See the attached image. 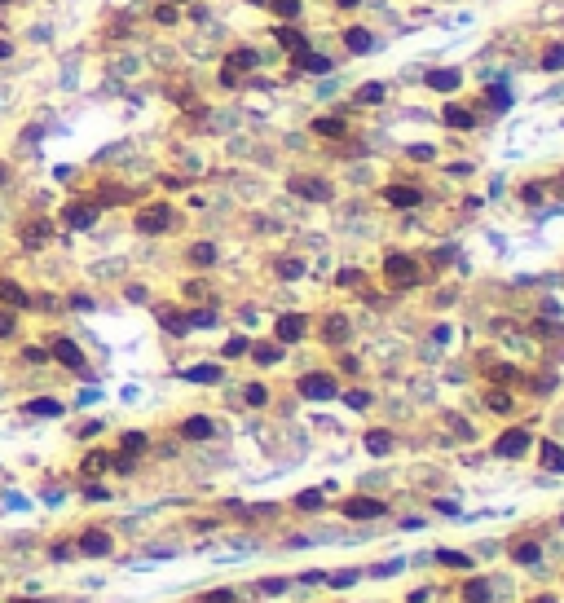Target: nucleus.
<instances>
[{
    "mask_svg": "<svg viewBox=\"0 0 564 603\" xmlns=\"http://www.w3.org/2000/svg\"><path fill=\"white\" fill-rule=\"evenodd\" d=\"M62 225H66V229H93V225H97V203H89V198L66 203V207H62Z\"/></svg>",
    "mask_w": 564,
    "mask_h": 603,
    "instance_id": "obj_1",
    "label": "nucleus"
},
{
    "mask_svg": "<svg viewBox=\"0 0 564 603\" xmlns=\"http://www.w3.org/2000/svg\"><path fill=\"white\" fill-rule=\"evenodd\" d=\"M172 225V207L168 203H150L137 212V233H163Z\"/></svg>",
    "mask_w": 564,
    "mask_h": 603,
    "instance_id": "obj_2",
    "label": "nucleus"
},
{
    "mask_svg": "<svg viewBox=\"0 0 564 603\" xmlns=\"http://www.w3.org/2000/svg\"><path fill=\"white\" fill-rule=\"evenodd\" d=\"M383 278L397 282V286H415L419 282V265L410 255H388V260H383Z\"/></svg>",
    "mask_w": 564,
    "mask_h": 603,
    "instance_id": "obj_3",
    "label": "nucleus"
},
{
    "mask_svg": "<svg viewBox=\"0 0 564 603\" xmlns=\"http://www.w3.org/2000/svg\"><path fill=\"white\" fill-rule=\"evenodd\" d=\"M111 533L106 529H84L80 533V542H75V550H80V555H89V559H106L111 555Z\"/></svg>",
    "mask_w": 564,
    "mask_h": 603,
    "instance_id": "obj_4",
    "label": "nucleus"
},
{
    "mask_svg": "<svg viewBox=\"0 0 564 603\" xmlns=\"http://www.w3.org/2000/svg\"><path fill=\"white\" fill-rule=\"evenodd\" d=\"M529 427H511V432H503L498 440H494V454L498 458H520V454H529Z\"/></svg>",
    "mask_w": 564,
    "mask_h": 603,
    "instance_id": "obj_5",
    "label": "nucleus"
},
{
    "mask_svg": "<svg viewBox=\"0 0 564 603\" xmlns=\"http://www.w3.org/2000/svg\"><path fill=\"white\" fill-rule=\"evenodd\" d=\"M300 397L304 401H331L336 397V379L331 375H304L300 379Z\"/></svg>",
    "mask_w": 564,
    "mask_h": 603,
    "instance_id": "obj_6",
    "label": "nucleus"
},
{
    "mask_svg": "<svg viewBox=\"0 0 564 603\" xmlns=\"http://www.w3.org/2000/svg\"><path fill=\"white\" fill-rule=\"evenodd\" d=\"M49 357L62 361L66 370H84V353H80V344H75V339H54V344H49Z\"/></svg>",
    "mask_w": 564,
    "mask_h": 603,
    "instance_id": "obj_7",
    "label": "nucleus"
},
{
    "mask_svg": "<svg viewBox=\"0 0 564 603\" xmlns=\"http://www.w3.org/2000/svg\"><path fill=\"white\" fill-rule=\"evenodd\" d=\"M304 330H309V322H304L300 313H282V318L273 322L278 344H296V339H304Z\"/></svg>",
    "mask_w": 564,
    "mask_h": 603,
    "instance_id": "obj_8",
    "label": "nucleus"
},
{
    "mask_svg": "<svg viewBox=\"0 0 564 603\" xmlns=\"http://www.w3.org/2000/svg\"><path fill=\"white\" fill-rule=\"evenodd\" d=\"M383 511H388V507H383L379 497H348V502H344V515L348 520H379Z\"/></svg>",
    "mask_w": 564,
    "mask_h": 603,
    "instance_id": "obj_9",
    "label": "nucleus"
},
{
    "mask_svg": "<svg viewBox=\"0 0 564 603\" xmlns=\"http://www.w3.org/2000/svg\"><path fill=\"white\" fill-rule=\"evenodd\" d=\"M256 62H261V58H256L251 49H234V54H229V66L221 71V80H225V84H238V75H243V71H251Z\"/></svg>",
    "mask_w": 564,
    "mask_h": 603,
    "instance_id": "obj_10",
    "label": "nucleus"
},
{
    "mask_svg": "<svg viewBox=\"0 0 564 603\" xmlns=\"http://www.w3.org/2000/svg\"><path fill=\"white\" fill-rule=\"evenodd\" d=\"M383 203H388V207H401V212H410V207L423 203V194H419L415 186H388V190H383Z\"/></svg>",
    "mask_w": 564,
    "mask_h": 603,
    "instance_id": "obj_11",
    "label": "nucleus"
},
{
    "mask_svg": "<svg viewBox=\"0 0 564 603\" xmlns=\"http://www.w3.org/2000/svg\"><path fill=\"white\" fill-rule=\"evenodd\" d=\"M0 304H5V308H27V304H31V295L22 291V286H18L14 278H0Z\"/></svg>",
    "mask_w": 564,
    "mask_h": 603,
    "instance_id": "obj_12",
    "label": "nucleus"
},
{
    "mask_svg": "<svg viewBox=\"0 0 564 603\" xmlns=\"http://www.w3.org/2000/svg\"><path fill=\"white\" fill-rule=\"evenodd\" d=\"M49 238H54V225H49V221H31V225H22V243H27V247H44Z\"/></svg>",
    "mask_w": 564,
    "mask_h": 603,
    "instance_id": "obj_13",
    "label": "nucleus"
},
{
    "mask_svg": "<svg viewBox=\"0 0 564 603\" xmlns=\"http://www.w3.org/2000/svg\"><path fill=\"white\" fill-rule=\"evenodd\" d=\"M291 190H296L300 198H331V186H326V181H309V176H296Z\"/></svg>",
    "mask_w": 564,
    "mask_h": 603,
    "instance_id": "obj_14",
    "label": "nucleus"
},
{
    "mask_svg": "<svg viewBox=\"0 0 564 603\" xmlns=\"http://www.w3.org/2000/svg\"><path fill=\"white\" fill-rule=\"evenodd\" d=\"M22 414H31V418H58V414H62V401H54V397H36V401L22 405Z\"/></svg>",
    "mask_w": 564,
    "mask_h": 603,
    "instance_id": "obj_15",
    "label": "nucleus"
},
{
    "mask_svg": "<svg viewBox=\"0 0 564 603\" xmlns=\"http://www.w3.org/2000/svg\"><path fill=\"white\" fill-rule=\"evenodd\" d=\"M296 66H300V71H313V75H326V71H331V58H326V54H313V49H304V54H296Z\"/></svg>",
    "mask_w": 564,
    "mask_h": 603,
    "instance_id": "obj_16",
    "label": "nucleus"
},
{
    "mask_svg": "<svg viewBox=\"0 0 564 603\" xmlns=\"http://www.w3.org/2000/svg\"><path fill=\"white\" fill-rule=\"evenodd\" d=\"M181 436H186V440H208V436H212V418H203V414L186 418V423H181Z\"/></svg>",
    "mask_w": 564,
    "mask_h": 603,
    "instance_id": "obj_17",
    "label": "nucleus"
},
{
    "mask_svg": "<svg viewBox=\"0 0 564 603\" xmlns=\"http://www.w3.org/2000/svg\"><path fill=\"white\" fill-rule=\"evenodd\" d=\"M485 106H490L494 115L511 111V93H507V84H490V88H485Z\"/></svg>",
    "mask_w": 564,
    "mask_h": 603,
    "instance_id": "obj_18",
    "label": "nucleus"
},
{
    "mask_svg": "<svg viewBox=\"0 0 564 603\" xmlns=\"http://www.w3.org/2000/svg\"><path fill=\"white\" fill-rule=\"evenodd\" d=\"M221 365H212V361H203V365H190V370H186V379L190 383H221Z\"/></svg>",
    "mask_w": 564,
    "mask_h": 603,
    "instance_id": "obj_19",
    "label": "nucleus"
},
{
    "mask_svg": "<svg viewBox=\"0 0 564 603\" xmlns=\"http://www.w3.org/2000/svg\"><path fill=\"white\" fill-rule=\"evenodd\" d=\"M344 44H348V54H366V49L375 44V36H371L366 27H348V31H344Z\"/></svg>",
    "mask_w": 564,
    "mask_h": 603,
    "instance_id": "obj_20",
    "label": "nucleus"
},
{
    "mask_svg": "<svg viewBox=\"0 0 564 603\" xmlns=\"http://www.w3.org/2000/svg\"><path fill=\"white\" fill-rule=\"evenodd\" d=\"M273 36H278L282 49H291V54H304V49H309V40H304L296 27H273Z\"/></svg>",
    "mask_w": 564,
    "mask_h": 603,
    "instance_id": "obj_21",
    "label": "nucleus"
},
{
    "mask_svg": "<svg viewBox=\"0 0 564 603\" xmlns=\"http://www.w3.org/2000/svg\"><path fill=\"white\" fill-rule=\"evenodd\" d=\"M393 450V436L383 432V427H375V432H366V454H375V458H383Z\"/></svg>",
    "mask_w": 564,
    "mask_h": 603,
    "instance_id": "obj_22",
    "label": "nucleus"
},
{
    "mask_svg": "<svg viewBox=\"0 0 564 603\" xmlns=\"http://www.w3.org/2000/svg\"><path fill=\"white\" fill-rule=\"evenodd\" d=\"M146 445H150V436H146V432H124L119 450H124L128 458H137V454H146Z\"/></svg>",
    "mask_w": 564,
    "mask_h": 603,
    "instance_id": "obj_23",
    "label": "nucleus"
},
{
    "mask_svg": "<svg viewBox=\"0 0 564 603\" xmlns=\"http://www.w3.org/2000/svg\"><path fill=\"white\" fill-rule=\"evenodd\" d=\"M428 88H437V93H454V88H458V71H432V75H428Z\"/></svg>",
    "mask_w": 564,
    "mask_h": 603,
    "instance_id": "obj_24",
    "label": "nucleus"
},
{
    "mask_svg": "<svg viewBox=\"0 0 564 603\" xmlns=\"http://www.w3.org/2000/svg\"><path fill=\"white\" fill-rule=\"evenodd\" d=\"M445 123H450V128H476V115L450 101V106H445Z\"/></svg>",
    "mask_w": 564,
    "mask_h": 603,
    "instance_id": "obj_25",
    "label": "nucleus"
},
{
    "mask_svg": "<svg viewBox=\"0 0 564 603\" xmlns=\"http://www.w3.org/2000/svg\"><path fill=\"white\" fill-rule=\"evenodd\" d=\"M543 467L547 471H564V450H560V445L543 440Z\"/></svg>",
    "mask_w": 564,
    "mask_h": 603,
    "instance_id": "obj_26",
    "label": "nucleus"
},
{
    "mask_svg": "<svg viewBox=\"0 0 564 603\" xmlns=\"http://www.w3.org/2000/svg\"><path fill=\"white\" fill-rule=\"evenodd\" d=\"M313 133L318 137H344L348 128H344V119H313Z\"/></svg>",
    "mask_w": 564,
    "mask_h": 603,
    "instance_id": "obj_27",
    "label": "nucleus"
},
{
    "mask_svg": "<svg viewBox=\"0 0 564 603\" xmlns=\"http://www.w3.org/2000/svg\"><path fill=\"white\" fill-rule=\"evenodd\" d=\"M322 502H326L322 489H304V493H296V507H300V511H322Z\"/></svg>",
    "mask_w": 564,
    "mask_h": 603,
    "instance_id": "obj_28",
    "label": "nucleus"
},
{
    "mask_svg": "<svg viewBox=\"0 0 564 603\" xmlns=\"http://www.w3.org/2000/svg\"><path fill=\"white\" fill-rule=\"evenodd\" d=\"M159 322H163L172 335H186V330H190V322L181 318V313H172V308H159Z\"/></svg>",
    "mask_w": 564,
    "mask_h": 603,
    "instance_id": "obj_29",
    "label": "nucleus"
},
{
    "mask_svg": "<svg viewBox=\"0 0 564 603\" xmlns=\"http://www.w3.org/2000/svg\"><path fill=\"white\" fill-rule=\"evenodd\" d=\"M485 405H490L494 414H507L511 410V397H507L503 387H490V392H485Z\"/></svg>",
    "mask_w": 564,
    "mask_h": 603,
    "instance_id": "obj_30",
    "label": "nucleus"
},
{
    "mask_svg": "<svg viewBox=\"0 0 564 603\" xmlns=\"http://www.w3.org/2000/svg\"><path fill=\"white\" fill-rule=\"evenodd\" d=\"M357 101H362V106H375V101H383V84H379V80L362 84V88H357Z\"/></svg>",
    "mask_w": 564,
    "mask_h": 603,
    "instance_id": "obj_31",
    "label": "nucleus"
},
{
    "mask_svg": "<svg viewBox=\"0 0 564 603\" xmlns=\"http://www.w3.org/2000/svg\"><path fill=\"white\" fill-rule=\"evenodd\" d=\"M463 599L468 603H485V599H490V582H480V577H476V582H468L463 586Z\"/></svg>",
    "mask_w": 564,
    "mask_h": 603,
    "instance_id": "obj_32",
    "label": "nucleus"
},
{
    "mask_svg": "<svg viewBox=\"0 0 564 603\" xmlns=\"http://www.w3.org/2000/svg\"><path fill=\"white\" fill-rule=\"evenodd\" d=\"M511 555H516V564H538V559H543V550H538V542H520Z\"/></svg>",
    "mask_w": 564,
    "mask_h": 603,
    "instance_id": "obj_33",
    "label": "nucleus"
},
{
    "mask_svg": "<svg viewBox=\"0 0 564 603\" xmlns=\"http://www.w3.org/2000/svg\"><path fill=\"white\" fill-rule=\"evenodd\" d=\"M106 467H111V454H101V450H97V454H89V458H84V467H80V471H84V476H97V471H106Z\"/></svg>",
    "mask_w": 564,
    "mask_h": 603,
    "instance_id": "obj_34",
    "label": "nucleus"
},
{
    "mask_svg": "<svg viewBox=\"0 0 564 603\" xmlns=\"http://www.w3.org/2000/svg\"><path fill=\"white\" fill-rule=\"evenodd\" d=\"M543 71H564V44H551L543 54Z\"/></svg>",
    "mask_w": 564,
    "mask_h": 603,
    "instance_id": "obj_35",
    "label": "nucleus"
},
{
    "mask_svg": "<svg viewBox=\"0 0 564 603\" xmlns=\"http://www.w3.org/2000/svg\"><path fill=\"white\" fill-rule=\"evenodd\" d=\"M190 260H194V265H212V260H216V247H212V243H194V247H190Z\"/></svg>",
    "mask_w": 564,
    "mask_h": 603,
    "instance_id": "obj_36",
    "label": "nucleus"
},
{
    "mask_svg": "<svg viewBox=\"0 0 564 603\" xmlns=\"http://www.w3.org/2000/svg\"><path fill=\"white\" fill-rule=\"evenodd\" d=\"M344 335H348V322L340 318V313H336V318H326V339H331V344H340Z\"/></svg>",
    "mask_w": 564,
    "mask_h": 603,
    "instance_id": "obj_37",
    "label": "nucleus"
},
{
    "mask_svg": "<svg viewBox=\"0 0 564 603\" xmlns=\"http://www.w3.org/2000/svg\"><path fill=\"white\" fill-rule=\"evenodd\" d=\"M445 568H472V559L463 555V550H441V555H437Z\"/></svg>",
    "mask_w": 564,
    "mask_h": 603,
    "instance_id": "obj_38",
    "label": "nucleus"
},
{
    "mask_svg": "<svg viewBox=\"0 0 564 603\" xmlns=\"http://www.w3.org/2000/svg\"><path fill=\"white\" fill-rule=\"evenodd\" d=\"M251 357H256V361H261V365H273V361H278L282 353H278L273 344H256V348H251Z\"/></svg>",
    "mask_w": 564,
    "mask_h": 603,
    "instance_id": "obj_39",
    "label": "nucleus"
},
{
    "mask_svg": "<svg viewBox=\"0 0 564 603\" xmlns=\"http://www.w3.org/2000/svg\"><path fill=\"white\" fill-rule=\"evenodd\" d=\"M18 330V318H14V308H0V339H9Z\"/></svg>",
    "mask_w": 564,
    "mask_h": 603,
    "instance_id": "obj_40",
    "label": "nucleus"
},
{
    "mask_svg": "<svg viewBox=\"0 0 564 603\" xmlns=\"http://www.w3.org/2000/svg\"><path fill=\"white\" fill-rule=\"evenodd\" d=\"M194 603H234V590H208V594H198Z\"/></svg>",
    "mask_w": 564,
    "mask_h": 603,
    "instance_id": "obj_41",
    "label": "nucleus"
},
{
    "mask_svg": "<svg viewBox=\"0 0 564 603\" xmlns=\"http://www.w3.org/2000/svg\"><path fill=\"white\" fill-rule=\"evenodd\" d=\"M278 273L287 278V282H296V278L304 273V265H300V260H282V265H278Z\"/></svg>",
    "mask_w": 564,
    "mask_h": 603,
    "instance_id": "obj_42",
    "label": "nucleus"
},
{
    "mask_svg": "<svg viewBox=\"0 0 564 603\" xmlns=\"http://www.w3.org/2000/svg\"><path fill=\"white\" fill-rule=\"evenodd\" d=\"M269 5H273L282 18H296V14H300V0H269Z\"/></svg>",
    "mask_w": 564,
    "mask_h": 603,
    "instance_id": "obj_43",
    "label": "nucleus"
},
{
    "mask_svg": "<svg viewBox=\"0 0 564 603\" xmlns=\"http://www.w3.org/2000/svg\"><path fill=\"white\" fill-rule=\"evenodd\" d=\"M186 322H190V326H212V322H216V313H212V308H198V313H190Z\"/></svg>",
    "mask_w": 564,
    "mask_h": 603,
    "instance_id": "obj_44",
    "label": "nucleus"
},
{
    "mask_svg": "<svg viewBox=\"0 0 564 603\" xmlns=\"http://www.w3.org/2000/svg\"><path fill=\"white\" fill-rule=\"evenodd\" d=\"M247 348H251L247 339H243V335H234V339H229V344H225V357H243Z\"/></svg>",
    "mask_w": 564,
    "mask_h": 603,
    "instance_id": "obj_45",
    "label": "nucleus"
},
{
    "mask_svg": "<svg viewBox=\"0 0 564 603\" xmlns=\"http://www.w3.org/2000/svg\"><path fill=\"white\" fill-rule=\"evenodd\" d=\"M265 401H269V392H265L261 383H251V387H247V405H265Z\"/></svg>",
    "mask_w": 564,
    "mask_h": 603,
    "instance_id": "obj_46",
    "label": "nucleus"
},
{
    "mask_svg": "<svg viewBox=\"0 0 564 603\" xmlns=\"http://www.w3.org/2000/svg\"><path fill=\"white\" fill-rule=\"evenodd\" d=\"M344 405H353V410H366V405H371V392H348V397H344Z\"/></svg>",
    "mask_w": 564,
    "mask_h": 603,
    "instance_id": "obj_47",
    "label": "nucleus"
},
{
    "mask_svg": "<svg viewBox=\"0 0 564 603\" xmlns=\"http://www.w3.org/2000/svg\"><path fill=\"white\" fill-rule=\"evenodd\" d=\"M261 590H265V594H282V590H287V582H282V577H265Z\"/></svg>",
    "mask_w": 564,
    "mask_h": 603,
    "instance_id": "obj_48",
    "label": "nucleus"
},
{
    "mask_svg": "<svg viewBox=\"0 0 564 603\" xmlns=\"http://www.w3.org/2000/svg\"><path fill=\"white\" fill-rule=\"evenodd\" d=\"M357 582V568L353 572H336V577H326V586H353Z\"/></svg>",
    "mask_w": 564,
    "mask_h": 603,
    "instance_id": "obj_49",
    "label": "nucleus"
},
{
    "mask_svg": "<svg viewBox=\"0 0 564 603\" xmlns=\"http://www.w3.org/2000/svg\"><path fill=\"white\" fill-rule=\"evenodd\" d=\"M49 555H54V559H71L75 550H71V542H54V546H49Z\"/></svg>",
    "mask_w": 564,
    "mask_h": 603,
    "instance_id": "obj_50",
    "label": "nucleus"
},
{
    "mask_svg": "<svg viewBox=\"0 0 564 603\" xmlns=\"http://www.w3.org/2000/svg\"><path fill=\"white\" fill-rule=\"evenodd\" d=\"M84 497H89V502H106V497H111V489H101V485H89V489H84Z\"/></svg>",
    "mask_w": 564,
    "mask_h": 603,
    "instance_id": "obj_51",
    "label": "nucleus"
},
{
    "mask_svg": "<svg viewBox=\"0 0 564 603\" xmlns=\"http://www.w3.org/2000/svg\"><path fill=\"white\" fill-rule=\"evenodd\" d=\"M410 159H419V163H428V159H432V146H410Z\"/></svg>",
    "mask_w": 564,
    "mask_h": 603,
    "instance_id": "obj_52",
    "label": "nucleus"
},
{
    "mask_svg": "<svg viewBox=\"0 0 564 603\" xmlns=\"http://www.w3.org/2000/svg\"><path fill=\"white\" fill-rule=\"evenodd\" d=\"M520 198H525V203H543V190H538V186H525Z\"/></svg>",
    "mask_w": 564,
    "mask_h": 603,
    "instance_id": "obj_53",
    "label": "nucleus"
},
{
    "mask_svg": "<svg viewBox=\"0 0 564 603\" xmlns=\"http://www.w3.org/2000/svg\"><path fill=\"white\" fill-rule=\"evenodd\" d=\"M155 18H159V22H176V9H172V5H159Z\"/></svg>",
    "mask_w": 564,
    "mask_h": 603,
    "instance_id": "obj_54",
    "label": "nucleus"
},
{
    "mask_svg": "<svg viewBox=\"0 0 564 603\" xmlns=\"http://www.w3.org/2000/svg\"><path fill=\"white\" fill-rule=\"evenodd\" d=\"M498 383H511V365H494V370H490Z\"/></svg>",
    "mask_w": 564,
    "mask_h": 603,
    "instance_id": "obj_55",
    "label": "nucleus"
},
{
    "mask_svg": "<svg viewBox=\"0 0 564 603\" xmlns=\"http://www.w3.org/2000/svg\"><path fill=\"white\" fill-rule=\"evenodd\" d=\"M71 308H80V313H84V308H93V300H89V295H71Z\"/></svg>",
    "mask_w": 564,
    "mask_h": 603,
    "instance_id": "obj_56",
    "label": "nucleus"
},
{
    "mask_svg": "<svg viewBox=\"0 0 564 603\" xmlns=\"http://www.w3.org/2000/svg\"><path fill=\"white\" fill-rule=\"evenodd\" d=\"M357 282V269H340V286H353Z\"/></svg>",
    "mask_w": 564,
    "mask_h": 603,
    "instance_id": "obj_57",
    "label": "nucleus"
},
{
    "mask_svg": "<svg viewBox=\"0 0 564 603\" xmlns=\"http://www.w3.org/2000/svg\"><path fill=\"white\" fill-rule=\"evenodd\" d=\"M529 603H560L555 594H538V599H529Z\"/></svg>",
    "mask_w": 564,
    "mask_h": 603,
    "instance_id": "obj_58",
    "label": "nucleus"
},
{
    "mask_svg": "<svg viewBox=\"0 0 564 603\" xmlns=\"http://www.w3.org/2000/svg\"><path fill=\"white\" fill-rule=\"evenodd\" d=\"M336 5H340V9H357V5H362V0H336Z\"/></svg>",
    "mask_w": 564,
    "mask_h": 603,
    "instance_id": "obj_59",
    "label": "nucleus"
},
{
    "mask_svg": "<svg viewBox=\"0 0 564 603\" xmlns=\"http://www.w3.org/2000/svg\"><path fill=\"white\" fill-rule=\"evenodd\" d=\"M14 603H44V599H14Z\"/></svg>",
    "mask_w": 564,
    "mask_h": 603,
    "instance_id": "obj_60",
    "label": "nucleus"
},
{
    "mask_svg": "<svg viewBox=\"0 0 564 603\" xmlns=\"http://www.w3.org/2000/svg\"><path fill=\"white\" fill-rule=\"evenodd\" d=\"M251 5H265V0H251Z\"/></svg>",
    "mask_w": 564,
    "mask_h": 603,
    "instance_id": "obj_61",
    "label": "nucleus"
},
{
    "mask_svg": "<svg viewBox=\"0 0 564 603\" xmlns=\"http://www.w3.org/2000/svg\"><path fill=\"white\" fill-rule=\"evenodd\" d=\"M0 5H9V0H0Z\"/></svg>",
    "mask_w": 564,
    "mask_h": 603,
    "instance_id": "obj_62",
    "label": "nucleus"
}]
</instances>
